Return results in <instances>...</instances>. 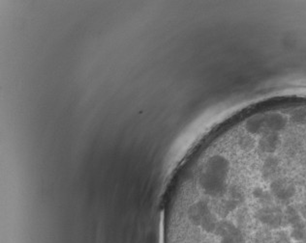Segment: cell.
I'll use <instances>...</instances> for the list:
<instances>
[{
    "label": "cell",
    "mask_w": 306,
    "mask_h": 243,
    "mask_svg": "<svg viewBox=\"0 0 306 243\" xmlns=\"http://www.w3.org/2000/svg\"><path fill=\"white\" fill-rule=\"evenodd\" d=\"M273 243H291L290 235L286 230L280 229L273 237Z\"/></svg>",
    "instance_id": "cell-1"
}]
</instances>
